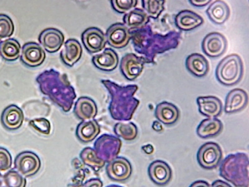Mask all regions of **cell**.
Segmentation results:
<instances>
[{
    "instance_id": "22",
    "label": "cell",
    "mask_w": 249,
    "mask_h": 187,
    "mask_svg": "<svg viewBox=\"0 0 249 187\" xmlns=\"http://www.w3.org/2000/svg\"><path fill=\"white\" fill-rule=\"evenodd\" d=\"M131 169L129 163L122 159L113 161L107 168L108 176L112 180L123 181L127 179L130 176Z\"/></svg>"
},
{
    "instance_id": "12",
    "label": "cell",
    "mask_w": 249,
    "mask_h": 187,
    "mask_svg": "<svg viewBox=\"0 0 249 187\" xmlns=\"http://www.w3.org/2000/svg\"><path fill=\"white\" fill-rule=\"evenodd\" d=\"M196 103L200 113L208 118H216L222 113V103L216 96H198L196 98Z\"/></svg>"
},
{
    "instance_id": "28",
    "label": "cell",
    "mask_w": 249,
    "mask_h": 187,
    "mask_svg": "<svg viewBox=\"0 0 249 187\" xmlns=\"http://www.w3.org/2000/svg\"><path fill=\"white\" fill-rule=\"evenodd\" d=\"M142 5L148 16L156 19L164 9L163 0H142Z\"/></svg>"
},
{
    "instance_id": "27",
    "label": "cell",
    "mask_w": 249,
    "mask_h": 187,
    "mask_svg": "<svg viewBox=\"0 0 249 187\" xmlns=\"http://www.w3.org/2000/svg\"><path fill=\"white\" fill-rule=\"evenodd\" d=\"M99 129L94 121L86 122L80 125L78 135L83 141H89L93 139L97 134Z\"/></svg>"
},
{
    "instance_id": "35",
    "label": "cell",
    "mask_w": 249,
    "mask_h": 187,
    "mask_svg": "<svg viewBox=\"0 0 249 187\" xmlns=\"http://www.w3.org/2000/svg\"><path fill=\"white\" fill-rule=\"evenodd\" d=\"M211 187H232L230 184L222 180H216L211 185Z\"/></svg>"
},
{
    "instance_id": "26",
    "label": "cell",
    "mask_w": 249,
    "mask_h": 187,
    "mask_svg": "<svg viewBox=\"0 0 249 187\" xmlns=\"http://www.w3.org/2000/svg\"><path fill=\"white\" fill-rule=\"evenodd\" d=\"M3 182L5 187H25L26 185L25 177L14 168L3 175Z\"/></svg>"
},
{
    "instance_id": "34",
    "label": "cell",
    "mask_w": 249,
    "mask_h": 187,
    "mask_svg": "<svg viewBox=\"0 0 249 187\" xmlns=\"http://www.w3.org/2000/svg\"><path fill=\"white\" fill-rule=\"evenodd\" d=\"M189 187H211V185L206 181L199 180L193 182Z\"/></svg>"
},
{
    "instance_id": "4",
    "label": "cell",
    "mask_w": 249,
    "mask_h": 187,
    "mask_svg": "<svg viewBox=\"0 0 249 187\" xmlns=\"http://www.w3.org/2000/svg\"><path fill=\"white\" fill-rule=\"evenodd\" d=\"M14 166L15 169L23 176L30 177L38 171L41 167V162L36 154L26 151L17 156Z\"/></svg>"
},
{
    "instance_id": "3",
    "label": "cell",
    "mask_w": 249,
    "mask_h": 187,
    "mask_svg": "<svg viewBox=\"0 0 249 187\" xmlns=\"http://www.w3.org/2000/svg\"><path fill=\"white\" fill-rule=\"evenodd\" d=\"M222 155V151L218 144L214 142H207L199 148L196 153V159L202 168L213 169L220 165Z\"/></svg>"
},
{
    "instance_id": "36",
    "label": "cell",
    "mask_w": 249,
    "mask_h": 187,
    "mask_svg": "<svg viewBox=\"0 0 249 187\" xmlns=\"http://www.w3.org/2000/svg\"><path fill=\"white\" fill-rule=\"evenodd\" d=\"M189 2L193 5L196 7H203L208 5L209 3L212 2L210 0H189Z\"/></svg>"
},
{
    "instance_id": "14",
    "label": "cell",
    "mask_w": 249,
    "mask_h": 187,
    "mask_svg": "<svg viewBox=\"0 0 249 187\" xmlns=\"http://www.w3.org/2000/svg\"><path fill=\"white\" fill-rule=\"evenodd\" d=\"M144 60L133 54H128L122 59L121 69L124 75L129 80L139 76L143 69Z\"/></svg>"
},
{
    "instance_id": "29",
    "label": "cell",
    "mask_w": 249,
    "mask_h": 187,
    "mask_svg": "<svg viewBox=\"0 0 249 187\" xmlns=\"http://www.w3.org/2000/svg\"><path fill=\"white\" fill-rule=\"evenodd\" d=\"M14 31V25L11 19L6 15L0 14V40L11 36Z\"/></svg>"
},
{
    "instance_id": "18",
    "label": "cell",
    "mask_w": 249,
    "mask_h": 187,
    "mask_svg": "<svg viewBox=\"0 0 249 187\" xmlns=\"http://www.w3.org/2000/svg\"><path fill=\"white\" fill-rule=\"evenodd\" d=\"M185 65L188 71L197 77L206 75L209 70L208 60L203 56L198 53L189 55L186 59Z\"/></svg>"
},
{
    "instance_id": "21",
    "label": "cell",
    "mask_w": 249,
    "mask_h": 187,
    "mask_svg": "<svg viewBox=\"0 0 249 187\" xmlns=\"http://www.w3.org/2000/svg\"><path fill=\"white\" fill-rule=\"evenodd\" d=\"M92 62L97 68L101 70L110 71L116 67L118 58L113 50L108 48L94 55L92 57Z\"/></svg>"
},
{
    "instance_id": "16",
    "label": "cell",
    "mask_w": 249,
    "mask_h": 187,
    "mask_svg": "<svg viewBox=\"0 0 249 187\" xmlns=\"http://www.w3.org/2000/svg\"><path fill=\"white\" fill-rule=\"evenodd\" d=\"M203 18L194 12L184 10L179 12L175 17L177 27L183 31H190L201 25Z\"/></svg>"
},
{
    "instance_id": "2",
    "label": "cell",
    "mask_w": 249,
    "mask_h": 187,
    "mask_svg": "<svg viewBox=\"0 0 249 187\" xmlns=\"http://www.w3.org/2000/svg\"><path fill=\"white\" fill-rule=\"evenodd\" d=\"M243 72V64L240 56L232 54L219 62L215 69V77L221 84L230 86L240 81Z\"/></svg>"
},
{
    "instance_id": "17",
    "label": "cell",
    "mask_w": 249,
    "mask_h": 187,
    "mask_svg": "<svg viewBox=\"0 0 249 187\" xmlns=\"http://www.w3.org/2000/svg\"><path fill=\"white\" fill-rule=\"evenodd\" d=\"M223 125L217 118L203 119L196 128V132L200 138L206 139L218 135L222 131Z\"/></svg>"
},
{
    "instance_id": "38",
    "label": "cell",
    "mask_w": 249,
    "mask_h": 187,
    "mask_svg": "<svg viewBox=\"0 0 249 187\" xmlns=\"http://www.w3.org/2000/svg\"><path fill=\"white\" fill-rule=\"evenodd\" d=\"M143 149L145 152L147 154H151L153 153L154 150L153 146L151 144H148L146 146H144Z\"/></svg>"
},
{
    "instance_id": "37",
    "label": "cell",
    "mask_w": 249,
    "mask_h": 187,
    "mask_svg": "<svg viewBox=\"0 0 249 187\" xmlns=\"http://www.w3.org/2000/svg\"><path fill=\"white\" fill-rule=\"evenodd\" d=\"M152 128L157 132H160L163 130L162 126L159 121H154L152 124Z\"/></svg>"
},
{
    "instance_id": "20",
    "label": "cell",
    "mask_w": 249,
    "mask_h": 187,
    "mask_svg": "<svg viewBox=\"0 0 249 187\" xmlns=\"http://www.w3.org/2000/svg\"><path fill=\"white\" fill-rule=\"evenodd\" d=\"M82 53L79 42L76 39H69L66 41L60 56L65 64L71 66L80 59Z\"/></svg>"
},
{
    "instance_id": "1",
    "label": "cell",
    "mask_w": 249,
    "mask_h": 187,
    "mask_svg": "<svg viewBox=\"0 0 249 187\" xmlns=\"http://www.w3.org/2000/svg\"><path fill=\"white\" fill-rule=\"evenodd\" d=\"M249 159L244 152L228 155L219 166V175L235 187H249Z\"/></svg>"
},
{
    "instance_id": "32",
    "label": "cell",
    "mask_w": 249,
    "mask_h": 187,
    "mask_svg": "<svg viewBox=\"0 0 249 187\" xmlns=\"http://www.w3.org/2000/svg\"><path fill=\"white\" fill-rule=\"evenodd\" d=\"M12 157L5 148L0 147V172L7 171L11 167Z\"/></svg>"
},
{
    "instance_id": "9",
    "label": "cell",
    "mask_w": 249,
    "mask_h": 187,
    "mask_svg": "<svg viewBox=\"0 0 249 187\" xmlns=\"http://www.w3.org/2000/svg\"><path fill=\"white\" fill-rule=\"evenodd\" d=\"M64 36L59 30L49 28L43 30L39 35L38 41L48 52H57L64 43Z\"/></svg>"
},
{
    "instance_id": "30",
    "label": "cell",
    "mask_w": 249,
    "mask_h": 187,
    "mask_svg": "<svg viewBox=\"0 0 249 187\" xmlns=\"http://www.w3.org/2000/svg\"><path fill=\"white\" fill-rule=\"evenodd\" d=\"M29 126L35 131L43 134H48L51 126L49 121L44 118H36L29 122Z\"/></svg>"
},
{
    "instance_id": "8",
    "label": "cell",
    "mask_w": 249,
    "mask_h": 187,
    "mask_svg": "<svg viewBox=\"0 0 249 187\" xmlns=\"http://www.w3.org/2000/svg\"><path fill=\"white\" fill-rule=\"evenodd\" d=\"M82 40L87 50L91 53H96L104 48L107 39L100 29L90 27L82 33Z\"/></svg>"
},
{
    "instance_id": "6",
    "label": "cell",
    "mask_w": 249,
    "mask_h": 187,
    "mask_svg": "<svg viewBox=\"0 0 249 187\" xmlns=\"http://www.w3.org/2000/svg\"><path fill=\"white\" fill-rule=\"evenodd\" d=\"M150 180L156 185L164 186L167 185L172 177V170L166 162L156 160L151 163L148 168Z\"/></svg>"
},
{
    "instance_id": "15",
    "label": "cell",
    "mask_w": 249,
    "mask_h": 187,
    "mask_svg": "<svg viewBox=\"0 0 249 187\" xmlns=\"http://www.w3.org/2000/svg\"><path fill=\"white\" fill-rule=\"evenodd\" d=\"M24 114L22 110L15 105H10L3 111L1 121L4 127L10 130L19 128L23 123Z\"/></svg>"
},
{
    "instance_id": "19",
    "label": "cell",
    "mask_w": 249,
    "mask_h": 187,
    "mask_svg": "<svg viewBox=\"0 0 249 187\" xmlns=\"http://www.w3.org/2000/svg\"><path fill=\"white\" fill-rule=\"evenodd\" d=\"M206 12L213 22L219 25L223 24L230 15L229 6L225 1L220 0L213 1Z\"/></svg>"
},
{
    "instance_id": "11",
    "label": "cell",
    "mask_w": 249,
    "mask_h": 187,
    "mask_svg": "<svg viewBox=\"0 0 249 187\" xmlns=\"http://www.w3.org/2000/svg\"><path fill=\"white\" fill-rule=\"evenodd\" d=\"M248 95L243 89L235 88L230 91L225 98L224 112L233 113L241 111L247 105Z\"/></svg>"
},
{
    "instance_id": "24",
    "label": "cell",
    "mask_w": 249,
    "mask_h": 187,
    "mask_svg": "<svg viewBox=\"0 0 249 187\" xmlns=\"http://www.w3.org/2000/svg\"><path fill=\"white\" fill-rule=\"evenodd\" d=\"M123 20L127 28H140L148 22V16L144 10L134 8L124 16Z\"/></svg>"
},
{
    "instance_id": "31",
    "label": "cell",
    "mask_w": 249,
    "mask_h": 187,
    "mask_svg": "<svg viewBox=\"0 0 249 187\" xmlns=\"http://www.w3.org/2000/svg\"><path fill=\"white\" fill-rule=\"evenodd\" d=\"M138 1L135 0H113L111 1L113 8L120 13L129 12L135 7Z\"/></svg>"
},
{
    "instance_id": "33",
    "label": "cell",
    "mask_w": 249,
    "mask_h": 187,
    "mask_svg": "<svg viewBox=\"0 0 249 187\" xmlns=\"http://www.w3.org/2000/svg\"><path fill=\"white\" fill-rule=\"evenodd\" d=\"M102 183L98 179L90 180L86 182L82 187H102Z\"/></svg>"
},
{
    "instance_id": "5",
    "label": "cell",
    "mask_w": 249,
    "mask_h": 187,
    "mask_svg": "<svg viewBox=\"0 0 249 187\" xmlns=\"http://www.w3.org/2000/svg\"><path fill=\"white\" fill-rule=\"evenodd\" d=\"M227 47L226 37L221 33L212 32L207 34L202 42V49L208 56L217 57L223 55Z\"/></svg>"
},
{
    "instance_id": "10",
    "label": "cell",
    "mask_w": 249,
    "mask_h": 187,
    "mask_svg": "<svg viewBox=\"0 0 249 187\" xmlns=\"http://www.w3.org/2000/svg\"><path fill=\"white\" fill-rule=\"evenodd\" d=\"M130 37L128 28L121 23L111 25L107 30L106 35V39L109 45L116 48L126 46Z\"/></svg>"
},
{
    "instance_id": "23",
    "label": "cell",
    "mask_w": 249,
    "mask_h": 187,
    "mask_svg": "<svg viewBox=\"0 0 249 187\" xmlns=\"http://www.w3.org/2000/svg\"><path fill=\"white\" fill-rule=\"evenodd\" d=\"M20 45L16 39L10 38L0 41V54L8 61L17 60L19 56Z\"/></svg>"
},
{
    "instance_id": "40",
    "label": "cell",
    "mask_w": 249,
    "mask_h": 187,
    "mask_svg": "<svg viewBox=\"0 0 249 187\" xmlns=\"http://www.w3.org/2000/svg\"><path fill=\"white\" fill-rule=\"evenodd\" d=\"M107 187H120V186H116V185H112V186H108Z\"/></svg>"
},
{
    "instance_id": "39",
    "label": "cell",
    "mask_w": 249,
    "mask_h": 187,
    "mask_svg": "<svg viewBox=\"0 0 249 187\" xmlns=\"http://www.w3.org/2000/svg\"><path fill=\"white\" fill-rule=\"evenodd\" d=\"M0 187H5L3 182V175L0 172Z\"/></svg>"
},
{
    "instance_id": "13",
    "label": "cell",
    "mask_w": 249,
    "mask_h": 187,
    "mask_svg": "<svg viewBox=\"0 0 249 187\" xmlns=\"http://www.w3.org/2000/svg\"><path fill=\"white\" fill-rule=\"evenodd\" d=\"M179 115L178 108L173 103L165 101L158 104L155 110L156 118L160 122L166 126L175 124Z\"/></svg>"
},
{
    "instance_id": "25",
    "label": "cell",
    "mask_w": 249,
    "mask_h": 187,
    "mask_svg": "<svg viewBox=\"0 0 249 187\" xmlns=\"http://www.w3.org/2000/svg\"><path fill=\"white\" fill-rule=\"evenodd\" d=\"M75 111L80 117L89 119L95 115L96 107L91 99L87 97H82L76 102Z\"/></svg>"
},
{
    "instance_id": "7",
    "label": "cell",
    "mask_w": 249,
    "mask_h": 187,
    "mask_svg": "<svg viewBox=\"0 0 249 187\" xmlns=\"http://www.w3.org/2000/svg\"><path fill=\"white\" fill-rule=\"evenodd\" d=\"M45 56L44 50L36 42H27L22 46L20 59L27 66L35 67L40 65Z\"/></svg>"
}]
</instances>
